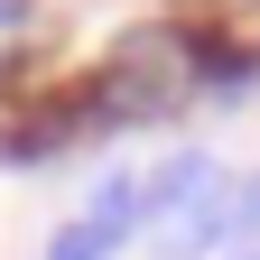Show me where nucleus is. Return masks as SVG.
<instances>
[{
    "label": "nucleus",
    "mask_w": 260,
    "mask_h": 260,
    "mask_svg": "<svg viewBox=\"0 0 260 260\" xmlns=\"http://www.w3.org/2000/svg\"><path fill=\"white\" fill-rule=\"evenodd\" d=\"M121 242H140V177H103V186L84 195V214L65 223L47 251H65V260H112Z\"/></svg>",
    "instance_id": "obj_2"
},
{
    "label": "nucleus",
    "mask_w": 260,
    "mask_h": 260,
    "mask_svg": "<svg viewBox=\"0 0 260 260\" xmlns=\"http://www.w3.org/2000/svg\"><path fill=\"white\" fill-rule=\"evenodd\" d=\"M233 177H223V158L205 149H168L158 168L140 177V242L158 260H214L233 242Z\"/></svg>",
    "instance_id": "obj_1"
},
{
    "label": "nucleus",
    "mask_w": 260,
    "mask_h": 260,
    "mask_svg": "<svg viewBox=\"0 0 260 260\" xmlns=\"http://www.w3.org/2000/svg\"><path fill=\"white\" fill-rule=\"evenodd\" d=\"M47 260H65V251H47Z\"/></svg>",
    "instance_id": "obj_6"
},
{
    "label": "nucleus",
    "mask_w": 260,
    "mask_h": 260,
    "mask_svg": "<svg viewBox=\"0 0 260 260\" xmlns=\"http://www.w3.org/2000/svg\"><path fill=\"white\" fill-rule=\"evenodd\" d=\"M186 75H195V103H251L260 93V47L223 38V28H186Z\"/></svg>",
    "instance_id": "obj_3"
},
{
    "label": "nucleus",
    "mask_w": 260,
    "mask_h": 260,
    "mask_svg": "<svg viewBox=\"0 0 260 260\" xmlns=\"http://www.w3.org/2000/svg\"><path fill=\"white\" fill-rule=\"evenodd\" d=\"M223 260H260V177L233 195V242H223Z\"/></svg>",
    "instance_id": "obj_4"
},
{
    "label": "nucleus",
    "mask_w": 260,
    "mask_h": 260,
    "mask_svg": "<svg viewBox=\"0 0 260 260\" xmlns=\"http://www.w3.org/2000/svg\"><path fill=\"white\" fill-rule=\"evenodd\" d=\"M28 10H38V0H0V28H28Z\"/></svg>",
    "instance_id": "obj_5"
}]
</instances>
